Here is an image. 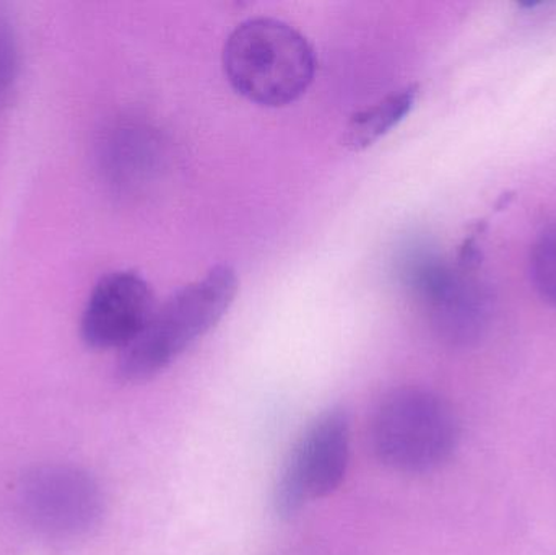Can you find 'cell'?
I'll use <instances>...</instances> for the list:
<instances>
[{"mask_svg":"<svg viewBox=\"0 0 556 555\" xmlns=\"http://www.w3.org/2000/svg\"><path fill=\"white\" fill-rule=\"evenodd\" d=\"M224 68L231 87L260 106L280 108L306 93L317 61L306 36L281 20L250 18L228 36Z\"/></svg>","mask_w":556,"mask_h":555,"instance_id":"7a4b0ae2","label":"cell"},{"mask_svg":"<svg viewBox=\"0 0 556 555\" xmlns=\"http://www.w3.org/2000/svg\"><path fill=\"white\" fill-rule=\"evenodd\" d=\"M155 310V297L140 274H108L91 290L85 305L81 339L94 351H123L142 332Z\"/></svg>","mask_w":556,"mask_h":555,"instance_id":"52a82bcc","label":"cell"},{"mask_svg":"<svg viewBox=\"0 0 556 555\" xmlns=\"http://www.w3.org/2000/svg\"><path fill=\"white\" fill-rule=\"evenodd\" d=\"M372 455L391 471L427 475L446 465L460 440L454 407L427 388H397L386 394L369 420Z\"/></svg>","mask_w":556,"mask_h":555,"instance_id":"3957f363","label":"cell"},{"mask_svg":"<svg viewBox=\"0 0 556 555\" xmlns=\"http://www.w3.org/2000/svg\"><path fill=\"white\" fill-rule=\"evenodd\" d=\"M18 502L26 524L49 540L71 541L100 527L106 510L97 479L74 465H42L23 476Z\"/></svg>","mask_w":556,"mask_h":555,"instance_id":"8992f818","label":"cell"},{"mask_svg":"<svg viewBox=\"0 0 556 555\" xmlns=\"http://www.w3.org/2000/svg\"><path fill=\"white\" fill-rule=\"evenodd\" d=\"M531 277L538 292L556 306V224L545 228L532 247Z\"/></svg>","mask_w":556,"mask_h":555,"instance_id":"9c48e42d","label":"cell"},{"mask_svg":"<svg viewBox=\"0 0 556 555\" xmlns=\"http://www.w3.org/2000/svg\"><path fill=\"white\" fill-rule=\"evenodd\" d=\"M470 260L467 248L456 263L433 251H418L407 267L412 289L424 303L431 328L454 348L477 344L492 319V293Z\"/></svg>","mask_w":556,"mask_h":555,"instance_id":"277c9868","label":"cell"},{"mask_svg":"<svg viewBox=\"0 0 556 555\" xmlns=\"http://www.w3.org/2000/svg\"><path fill=\"white\" fill-rule=\"evenodd\" d=\"M417 97V85H407L353 114L343 130V146L352 152L368 149L410 114Z\"/></svg>","mask_w":556,"mask_h":555,"instance_id":"ba28073f","label":"cell"},{"mask_svg":"<svg viewBox=\"0 0 556 555\" xmlns=\"http://www.w3.org/2000/svg\"><path fill=\"white\" fill-rule=\"evenodd\" d=\"M350 463V417L343 407L324 411L294 443L274 488V510L291 520L342 485Z\"/></svg>","mask_w":556,"mask_h":555,"instance_id":"5b68a950","label":"cell"},{"mask_svg":"<svg viewBox=\"0 0 556 555\" xmlns=\"http://www.w3.org/2000/svg\"><path fill=\"white\" fill-rule=\"evenodd\" d=\"M237 293V270L227 264L212 267L201 279L173 293L153 312L142 332L119 351L117 377L124 383H143L165 371L218 325Z\"/></svg>","mask_w":556,"mask_h":555,"instance_id":"6da1fadb","label":"cell"}]
</instances>
